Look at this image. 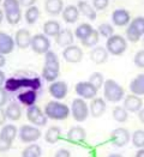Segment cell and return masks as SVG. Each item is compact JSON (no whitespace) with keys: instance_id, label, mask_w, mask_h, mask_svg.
I'll return each mask as SVG.
<instances>
[{"instance_id":"cell-28","label":"cell","mask_w":144,"mask_h":157,"mask_svg":"<svg viewBox=\"0 0 144 157\" xmlns=\"http://www.w3.org/2000/svg\"><path fill=\"white\" fill-rule=\"evenodd\" d=\"M36 98H37V95H36V91L35 90H26V91L22 92L19 96H18V100L22 105H34L35 102H36Z\"/></svg>"},{"instance_id":"cell-53","label":"cell","mask_w":144,"mask_h":157,"mask_svg":"<svg viewBox=\"0 0 144 157\" xmlns=\"http://www.w3.org/2000/svg\"><path fill=\"white\" fill-rule=\"evenodd\" d=\"M108 157H123L121 155H119V154H112V155H109Z\"/></svg>"},{"instance_id":"cell-34","label":"cell","mask_w":144,"mask_h":157,"mask_svg":"<svg viewBox=\"0 0 144 157\" xmlns=\"http://www.w3.org/2000/svg\"><path fill=\"white\" fill-rule=\"evenodd\" d=\"M42 150L37 144H31L26 146L22 152V157H41Z\"/></svg>"},{"instance_id":"cell-37","label":"cell","mask_w":144,"mask_h":157,"mask_svg":"<svg viewBox=\"0 0 144 157\" xmlns=\"http://www.w3.org/2000/svg\"><path fill=\"white\" fill-rule=\"evenodd\" d=\"M130 28H132L136 33H138L141 36L144 35V17L139 16V17H136L134 19H132L131 23H130Z\"/></svg>"},{"instance_id":"cell-7","label":"cell","mask_w":144,"mask_h":157,"mask_svg":"<svg viewBox=\"0 0 144 157\" xmlns=\"http://www.w3.org/2000/svg\"><path fill=\"white\" fill-rule=\"evenodd\" d=\"M71 112H72V117L76 121L83 122L87 120L89 115V107L83 98H75L72 101Z\"/></svg>"},{"instance_id":"cell-47","label":"cell","mask_w":144,"mask_h":157,"mask_svg":"<svg viewBox=\"0 0 144 157\" xmlns=\"http://www.w3.org/2000/svg\"><path fill=\"white\" fill-rule=\"evenodd\" d=\"M6 114H5V110L4 109H1L0 108V126H2L4 124H5V121H6Z\"/></svg>"},{"instance_id":"cell-2","label":"cell","mask_w":144,"mask_h":157,"mask_svg":"<svg viewBox=\"0 0 144 157\" xmlns=\"http://www.w3.org/2000/svg\"><path fill=\"white\" fill-rule=\"evenodd\" d=\"M42 83L39 78H9L5 80V90L7 91H17L22 88L30 90H39Z\"/></svg>"},{"instance_id":"cell-49","label":"cell","mask_w":144,"mask_h":157,"mask_svg":"<svg viewBox=\"0 0 144 157\" xmlns=\"http://www.w3.org/2000/svg\"><path fill=\"white\" fill-rule=\"evenodd\" d=\"M138 118L141 120V122L144 124V108H142V109L138 112Z\"/></svg>"},{"instance_id":"cell-19","label":"cell","mask_w":144,"mask_h":157,"mask_svg":"<svg viewBox=\"0 0 144 157\" xmlns=\"http://www.w3.org/2000/svg\"><path fill=\"white\" fill-rule=\"evenodd\" d=\"M106 102L103 98H92L91 103L89 105V113L91 114L92 118H100L101 115H103L106 112Z\"/></svg>"},{"instance_id":"cell-29","label":"cell","mask_w":144,"mask_h":157,"mask_svg":"<svg viewBox=\"0 0 144 157\" xmlns=\"http://www.w3.org/2000/svg\"><path fill=\"white\" fill-rule=\"evenodd\" d=\"M5 114H6V118L12 120V121H17L19 120L22 117V110H21V107L17 105V103H10L7 105L6 110H5Z\"/></svg>"},{"instance_id":"cell-27","label":"cell","mask_w":144,"mask_h":157,"mask_svg":"<svg viewBox=\"0 0 144 157\" xmlns=\"http://www.w3.org/2000/svg\"><path fill=\"white\" fill-rule=\"evenodd\" d=\"M61 30L59 22L56 21H47L45 24H43V34L46 36H51V37H55L59 31Z\"/></svg>"},{"instance_id":"cell-46","label":"cell","mask_w":144,"mask_h":157,"mask_svg":"<svg viewBox=\"0 0 144 157\" xmlns=\"http://www.w3.org/2000/svg\"><path fill=\"white\" fill-rule=\"evenodd\" d=\"M19 1V4H21V6H23V7H30V6H34L35 5V2H36V0H18Z\"/></svg>"},{"instance_id":"cell-15","label":"cell","mask_w":144,"mask_h":157,"mask_svg":"<svg viewBox=\"0 0 144 157\" xmlns=\"http://www.w3.org/2000/svg\"><path fill=\"white\" fill-rule=\"evenodd\" d=\"M142 105H143V101L139 96L137 95H129L126 96V98L124 100V108L127 110V112H131V113H137L142 109Z\"/></svg>"},{"instance_id":"cell-50","label":"cell","mask_w":144,"mask_h":157,"mask_svg":"<svg viewBox=\"0 0 144 157\" xmlns=\"http://www.w3.org/2000/svg\"><path fill=\"white\" fill-rule=\"evenodd\" d=\"M5 80H6V78H5V73H4L2 71H0V88L2 86V84L5 83Z\"/></svg>"},{"instance_id":"cell-38","label":"cell","mask_w":144,"mask_h":157,"mask_svg":"<svg viewBox=\"0 0 144 157\" xmlns=\"http://www.w3.org/2000/svg\"><path fill=\"white\" fill-rule=\"evenodd\" d=\"M97 31H99L100 36L106 37V39H108L112 35H114V28L109 23H102V24H100L99 28H97Z\"/></svg>"},{"instance_id":"cell-48","label":"cell","mask_w":144,"mask_h":157,"mask_svg":"<svg viewBox=\"0 0 144 157\" xmlns=\"http://www.w3.org/2000/svg\"><path fill=\"white\" fill-rule=\"evenodd\" d=\"M6 64V59H5V55L0 53V67H4Z\"/></svg>"},{"instance_id":"cell-12","label":"cell","mask_w":144,"mask_h":157,"mask_svg":"<svg viewBox=\"0 0 144 157\" xmlns=\"http://www.w3.org/2000/svg\"><path fill=\"white\" fill-rule=\"evenodd\" d=\"M63 56L67 63L71 64H78L83 59V51L79 48L78 46L71 44L68 47H66L63 52Z\"/></svg>"},{"instance_id":"cell-11","label":"cell","mask_w":144,"mask_h":157,"mask_svg":"<svg viewBox=\"0 0 144 157\" xmlns=\"http://www.w3.org/2000/svg\"><path fill=\"white\" fill-rule=\"evenodd\" d=\"M41 137V131L37 127L30 126V125H23L19 130V138L23 143H33Z\"/></svg>"},{"instance_id":"cell-30","label":"cell","mask_w":144,"mask_h":157,"mask_svg":"<svg viewBox=\"0 0 144 157\" xmlns=\"http://www.w3.org/2000/svg\"><path fill=\"white\" fill-rule=\"evenodd\" d=\"M60 136H61V130H60V127H58V126H52V127H49V128L47 130V132H46L45 139H46V142L49 143V144H55V143L60 139Z\"/></svg>"},{"instance_id":"cell-55","label":"cell","mask_w":144,"mask_h":157,"mask_svg":"<svg viewBox=\"0 0 144 157\" xmlns=\"http://www.w3.org/2000/svg\"><path fill=\"white\" fill-rule=\"evenodd\" d=\"M0 2H2V0H0Z\"/></svg>"},{"instance_id":"cell-22","label":"cell","mask_w":144,"mask_h":157,"mask_svg":"<svg viewBox=\"0 0 144 157\" xmlns=\"http://www.w3.org/2000/svg\"><path fill=\"white\" fill-rule=\"evenodd\" d=\"M77 7H78V10H79V13H82V14H83L84 17H87L88 19H90V21H95V19H96V17H97L96 10L94 9V6H92L91 4H89L88 1H85V0L78 1Z\"/></svg>"},{"instance_id":"cell-52","label":"cell","mask_w":144,"mask_h":157,"mask_svg":"<svg viewBox=\"0 0 144 157\" xmlns=\"http://www.w3.org/2000/svg\"><path fill=\"white\" fill-rule=\"evenodd\" d=\"M4 17H5V13H4V11L0 9V23L4 21Z\"/></svg>"},{"instance_id":"cell-13","label":"cell","mask_w":144,"mask_h":157,"mask_svg":"<svg viewBox=\"0 0 144 157\" xmlns=\"http://www.w3.org/2000/svg\"><path fill=\"white\" fill-rule=\"evenodd\" d=\"M111 137H112V143L115 146H125L130 142V132L123 127L115 128L112 132Z\"/></svg>"},{"instance_id":"cell-26","label":"cell","mask_w":144,"mask_h":157,"mask_svg":"<svg viewBox=\"0 0 144 157\" xmlns=\"http://www.w3.org/2000/svg\"><path fill=\"white\" fill-rule=\"evenodd\" d=\"M130 90L133 95L143 96L144 95V73L138 75L137 77L132 79L130 83Z\"/></svg>"},{"instance_id":"cell-18","label":"cell","mask_w":144,"mask_h":157,"mask_svg":"<svg viewBox=\"0 0 144 157\" xmlns=\"http://www.w3.org/2000/svg\"><path fill=\"white\" fill-rule=\"evenodd\" d=\"M130 12L125 9H118L114 10L112 13V22L118 26H125L130 23Z\"/></svg>"},{"instance_id":"cell-45","label":"cell","mask_w":144,"mask_h":157,"mask_svg":"<svg viewBox=\"0 0 144 157\" xmlns=\"http://www.w3.org/2000/svg\"><path fill=\"white\" fill-rule=\"evenodd\" d=\"M54 157H71V154L66 149H60V150L56 151V154H55Z\"/></svg>"},{"instance_id":"cell-23","label":"cell","mask_w":144,"mask_h":157,"mask_svg":"<svg viewBox=\"0 0 144 157\" xmlns=\"http://www.w3.org/2000/svg\"><path fill=\"white\" fill-rule=\"evenodd\" d=\"M108 51L103 48V47H95L90 52V59H91L92 63L97 64V65H101V64H105L108 59Z\"/></svg>"},{"instance_id":"cell-10","label":"cell","mask_w":144,"mask_h":157,"mask_svg":"<svg viewBox=\"0 0 144 157\" xmlns=\"http://www.w3.org/2000/svg\"><path fill=\"white\" fill-rule=\"evenodd\" d=\"M76 92L79 97H82L83 100H91L95 98L96 94H97V89L92 85L91 83L88 82H79L76 84Z\"/></svg>"},{"instance_id":"cell-1","label":"cell","mask_w":144,"mask_h":157,"mask_svg":"<svg viewBox=\"0 0 144 157\" xmlns=\"http://www.w3.org/2000/svg\"><path fill=\"white\" fill-rule=\"evenodd\" d=\"M60 63L58 55L52 51L45 54V66L42 68V77L47 82H55L60 73Z\"/></svg>"},{"instance_id":"cell-3","label":"cell","mask_w":144,"mask_h":157,"mask_svg":"<svg viewBox=\"0 0 144 157\" xmlns=\"http://www.w3.org/2000/svg\"><path fill=\"white\" fill-rule=\"evenodd\" d=\"M2 7L5 11V18L11 25H16L21 22L22 6L18 0H2Z\"/></svg>"},{"instance_id":"cell-5","label":"cell","mask_w":144,"mask_h":157,"mask_svg":"<svg viewBox=\"0 0 144 157\" xmlns=\"http://www.w3.org/2000/svg\"><path fill=\"white\" fill-rule=\"evenodd\" d=\"M103 92H105V98H107V101L109 102H119L120 100H123L125 95L124 88L113 79L105 80Z\"/></svg>"},{"instance_id":"cell-16","label":"cell","mask_w":144,"mask_h":157,"mask_svg":"<svg viewBox=\"0 0 144 157\" xmlns=\"http://www.w3.org/2000/svg\"><path fill=\"white\" fill-rule=\"evenodd\" d=\"M14 39L11 35L0 31V53L4 55H7L12 53L14 49Z\"/></svg>"},{"instance_id":"cell-25","label":"cell","mask_w":144,"mask_h":157,"mask_svg":"<svg viewBox=\"0 0 144 157\" xmlns=\"http://www.w3.org/2000/svg\"><path fill=\"white\" fill-rule=\"evenodd\" d=\"M46 12L51 16H58L64 10V1L63 0H46L45 2Z\"/></svg>"},{"instance_id":"cell-24","label":"cell","mask_w":144,"mask_h":157,"mask_svg":"<svg viewBox=\"0 0 144 157\" xmlns=\"http://www.w3.org/2000/svg\"><path fill=\"white\" fill-rule=\"evenodd\" d=\"M78 17H79V10L77 6L75 5H68L64 7L63 10V19L65 21L66 23H76L78 21Z\"/></svg>"},{"instance_id":"cell-41","label":"cell","mask_w":144,"mask_h":157,"mask_svg":"<svg viewBox=\"0 0 144 157\" xmlns=\"http://www.w3.org/2000/svg\"><path fill=\"white\" fill-rule=\"evenodd\" d=\"M133 63H134V65L137 66V67L144 68V49L136 53L134 59H133Z\"/></svg>"},{"instance_id":"cell-33","label":"cell","mask_w":144,"mask_h":157,"mask_svg":"<svg viewBox=\"0 0 144 157\" xmlns=\"http://www.w3.org/2000/svg\"><path fill=\"white\" fill-rule=\"evenodd\" d=\"M92 30H94V28H92L90 24H88V23H82L80 25L77 26V29L75 30V35H76V37L78 40H84L90 33H91Z\"/></svg>"},{"instance_id":"cell-17","label":"cell","mask_w":144,"mask_h":157,"mask_svg":"<svg viewBox=\"0 0 144 157\" xmlns=\"http://www.w3.org/2000/svg\"><path fill=\"white\" fill-rule=\"evenodd\" d=\"M49 94L56 100L64 98L67 95V84L61 80L52 82V84L49 85Z\"/></svg>"},{"instance_id":"cell-39","label":"cell","mask_w":144,"mask_h":157,"mask_svg":"<svg viewBox=\"0 0 144 157\" xmlns=\"http://www.w3.org/2000/svg\"><path fill=\"white\" fill-rule=\"evenodd\" d=\"M132 144L138 149L144 147V130H137L132 134Z\"/></svg>"},{"instance_id":"cell-20","label":"cell","mask_w":144,"mask_h":157,"mask_svg":"<svg viewBox=\"0 0 144 157\" xmlns=\"http://www.w3.org/2000/svg\"><path fill=\"white\" fill-rule=\"evenodd\" d=\"M87 138V132L83 127L80 126H75L72 128H70L67 132V139L71 142V143H75V144H79L82 142H84Z\"/></svg>"},{"instance_id":"cell-31","label":"cell","mask_w":144,"mask_h":157,"mask_svg":"<svg viewBox=\"0 0 144 157\" xmlns=\"http://www.w3.org/2000/svg\"><path fill=\"white\" fill-rule=\"evenodd\" d=\"M24 18H25V21L28 24H35V23L37 22V19L40 18L39 7H36L35 5L28 7L25 13H24Z\"/></svg>"},{"instance_id":"cell-43","label":"cell","mask_w":144,"mask_h":157,"mask_svg":"<svg viewBox=\"0 0 144 157\" xmlns=\"http://www.w3.org/2000/svg\"><path fill=\"white\" fill-rule=\"evenodd\" d=\"M11 145H12V143L7 142L4 137H1V136H0V151H1V152H5V151L10 150Z\"/></svg>"},{"instance_id":"cell-40","label":"cell","mask_w":144,"mask_h":157,"mask_svg":"<svg viewBox=\"0 0 144 157\" xmlns=\"http://www.w3.org/2000/svg\"><path fill=\"white\" fill-rule=\"evenodd\" d=\"M89 82H90L92 85L99 90V89H101V86H103V84H105L103 75L100 73V72H95V73H92L91 76H90Z\"/></svg>"},{"instance_id":"cell-8","label":"cell","mask_w":144,"mask_h":157,"mask_svg":"<svg viewBox=\"0 0 144 157\" xmlns=\"http://www.w3.org/2000/svg\"><path fill=\"white\" fill-rule=\"evenodd\" d=\"M30 47L37 54H46L51 48V42L48 36H46L45 34H37L31 37Z\"/></svg>"},{"instance_id":"cell-32","label":"cell","mask_w":144,"mask_h":157,"mask_svg":"<svg viewBox=\"0 0 144 157\" xmlns=\"http://www.w3.org/2000/svg\"><path fill=\"white\" fill-rule=\"evenodd\" d=\"M0 136L4 137L7 142L12 143L17 136V127L14 125H5L2 128H1V132H0Z\"/></svg>"},{"instance_id":"cell-44","label":"cell","mask_w":144,"mask_h":157,"mask_svg":"<svg viewBox=\"0 0 144 157\" xmlns=\"http://www.w3.org/2000/svg\"><path fill=\"white\" fill-rule=\"evenodd\" d=\"M7 102V95H6V90L5 88H0V107L5 105V103Z\"/></svg>"},{"instance_id":"cell-35","label":"cell","mask_w":144,"mask_h":157,"mask_svg":"<svg viewBox=\"0 0 144 157\" xmlns=\"http://www.w3.org/2000/svg\"><path fill=\"white\" fill-rule=\"evenodd\" d=\"M99 39H100V34H99L97 30L94 29L91 33H90L84 40H82L80 42H82V44H83L84 47H94V46L99 42Z\"/></svg>"},{"instance_id":"cell-54","label":"cell","mask_w":144,"mask_h":157,"mask_svg":"<svg viewBox=\"0 0 144 157\" xmlns=\"http://www.w3.org/2000/svg\"><path fill=\"white\" fill-rule=\"evenodd\" d=\"M143 46H144V39H143Z\"/></svg>"},{"instance_id":"cell-14","label":"cell","mask_w":144,"mask_h":157,"mask_svg":"<svg viewBox=\"0 0 144 157\" xmlns=\"http://www.w3.org/2000/svg\"><path fill=\"white\" fill-rule=\"evenodd\" d=\"M31 34L29 30L26 29H19L16 35H14V43L18 48L21 49H25L28 47H30V43H31Z\"/></svg>"},{"instance_id":"cell-21","label":"cell","mask_w":144,"mask_h":157,"mask_svg":"<svg viewBox=\"0 0 144 157\" xmlns=\"http://www.w3.org/2000/svg\"><path fill=\"white\" fill-rule=\"evenodd\" d=\"M73 33L70 29H61L59 34L55 36V41L60 47H68L73 43Z\"/></svg>"},{"instance_id":"cell-9","label":"cell","mask_w":144,"mask_h":157,"mask_svg":"<svg viewBox=\"0 0 144 157\" xmlns=\"http://www.w3.org/2000/svg\"><path fill=\"white\" fill-rule=\"evenodd\" d=\"M26 118L35 126H45L47 124V119H48L46 117V114H43L41 108L37 107L36 105L28 107V109H26Z\"/></svg>"},{"instance_id":"cell-6","label":"cell","mask_w":144,"mask_h":157,"mask_svg":"<svg viewBox=\"0 0 144 157\" xmlns=\"http://www.w3.org/2000/svg\"><path fill=\"white\" fill-rule=\"evenodd\" d=\"M126 48H127V42L120 35H112L111 37L107 39L106 49L112 55H115V56L121 55L125 53Z\"/></svg>"},{"instance_id":"cell-51","label":"cell","mask_w":144,"mask_h":157,"mask_svg":"<svg viewBox=\"0 0 144 157\" xmlns=\"http://www.w3.org/2000/svg\"><path fill=\"white\" fill-rule=\"evenodd\" d=\"M136 157H144V147L139 149V150L137 151V154H136Z\"/></svg>"},{"instance_id":"cell-36","label":"cell","mask_w":144,"mask_h":157,"mask_svg":"<svg viewBox=\"0 0 144 157\" xmlns=\"http://www.w3.org/2000/svg\"><path fill=\"white\" fill-rule=\"evenodd\" d=\"M113 118L118 122H125L129 118V112L124 107H114L113 109Z\"/></svg>"},{"instance_id":"cell-4","label":"cell","mask_w":144,"mask_h":157,"mask_svg":"<svg viewBox=\"0 0 144 157\" xmlns=\"http://www.w3.org/2000/svg\"><path fill=\"white\" fill-rule=\"evenodd\" d=\"M45 114L53 120H65L70 115V108L59 101H51L45 107Z\"/></svg>"},{"instance_id":"cell-42","label":"cell","mask_w":144,"mask_h":157,"mask_svg":"<svg viewBox=\"0 0 144 157\" xmlns=\"http://www.w3.org/2000/svg\"><path fill=\"white\" fill-rule=\"evenodd\" d=\"M108 4L109 0H92V6L95 10H105Z\"/></svg>"}]
</instances>
